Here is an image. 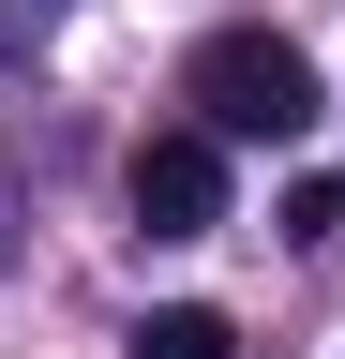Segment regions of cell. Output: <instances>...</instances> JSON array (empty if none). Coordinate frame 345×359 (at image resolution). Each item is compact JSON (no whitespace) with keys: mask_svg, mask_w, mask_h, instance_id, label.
Here are the masks:
<instances>
[{"mask_svg":"<svg viewBox=\"0 0 345 359\" xmlns=\"http://www.w3.org/2000/svg\"><path fill=\"white\" fill-rule=\"evenodd\" d=\"M120 195H136V224H150V240H210V224H226V135H210V120H165V135H136Z\"/></svg>","mask_w":345,"mask_h":359,"instance_id":"cell-2","label":"cell"},{"mask_svg":"<svg viewBox=\"0 0 345 359\" xmlns=\"http://www.w3.org/2000/svg\"><path fill=\"white\" fill-rule=\"evenodd\" d=\"M136 359H240V330H226L210 299H165L150 330H136Z\"/></svg>","mask_w":345,"mask_h":359,"instance_id":"cell-3","label":"cell"},{"mask_svg":"<svg viewBox=\"0 0 345 359\" xmlns=\"http://www.w3.org/2000/svg\"><path fill=\"white\" fill-rule=\"evenodd\" d=\"M181 105L226 135V150H271V135H315V120H330V75L300 60L285 30H210L195 75H181Z\"/></svg>","mask_w":345,"mask_h":359,"instance_id":"cell-1","label":"cell"},{"mask_svg":"<svg viewBox=\"0 0 345 359\" xmlns=\"http://www.w3.org/2000/svg\"><path fill=\"white\" fill-rule=\"evenodd\" d=\"M345 224V180H285V240H330Z\"/></svg>","mask_w":345,"mask_h":359,"instance_id":"cell-4","label":"cell"}]
</instances>
